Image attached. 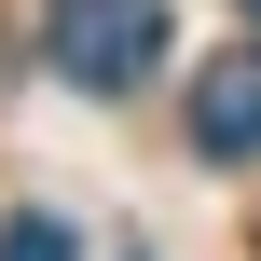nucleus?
<instances>
[{
  "mask_svg": "<svg viewBox=\"0 0 261 261\" xmlns=\"http://www.w3.org/2000/svg\"><path fill=\"white\" fill-rule=\"evenodd\" d=\"M193 151L206 165H261V41L193 69Z\"/></svg>",
  "mask_w": 261,
  "mask_h": 261,
  "instance_id": "2",
  "label": "nucleus"
},
{
  "mask_svg": "<svg viewBox=\"0 0 261 261\" xmlns=\"http://www.w3.org/2000/svg\"><path fill=\"white\" fill-rule=\"evenodd\" d=\"M0 261H83V234H69L55 206H14V220H0Z\"/></svg>",
  "mask_w": 261,
  "mask_h": 261,
  "instance_id": "3",
  "label": "nucleus"
},
{
  "mask_svg": "<svg viewBox=\"0 0 261 261\" xmlns=\"http://www.w3.org/2000/svg\"><path fill=\"white\" fill-rule=\"evenodd\" d=\"M248 14H261V0H248Z\"/></svg>",
  "mask_w": 261,
  "mask_h": 261,
  "instance_id": "4",
  "label": "nucleus"
},
{
  "mask_svg": "<svg viewBox=\"0 0 261 261\" xmlns=\"http://www.w3.org/2000/svg\"><path fill=\"white\" fill-rule=\"evenodd\" d=\"M41 55L83 83V96H124L165 69V0H55L41 14Z\"/></svg>",
  "mask_w": 261,
  "mask_h": 261,
  "instance_id": "1",
  "label": "nucleus"
}]
</instances>
